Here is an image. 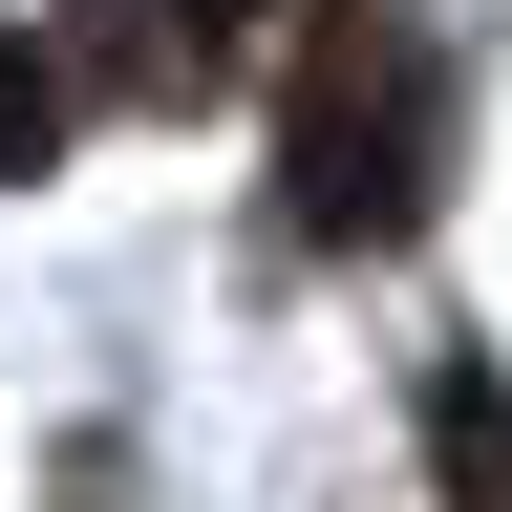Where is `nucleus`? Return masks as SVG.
<instances>
[{
	"mask_svg": "<svg viewBox=\"0 0 512 512\" xmlns=\"http://www.w3.org/2000/svg\"><path fill=\"white\" fill-rule=\"evenodd\" d=\"M427 150H448V64L427 22H384V0H342V22L299 43V107H278V214L320 256H384L427 214Z\"/></svg>",
	"mask_w": 512,
	"mask_h": 512,
	"instance_id": "obj_1",
	"label": "nucleus"
},
{
	"mask_svg": "<svg viewBox=\"0 0 512 512\" xmlns=\"http://www.w3.org/2000/svg\"><path fill=\"white\" fill-rule=\"evenodd\" d=\"M427 448H448V512H512V384H491V363L427 384Z\"/></svg>",
	"mask_w": 512,
	"mask_h": 512,
	"instance_id": "obj_3",
	"label": "nucleus"
},
{
	"mask_svg": "<svg viewBox=\"0 0 512 512\" xmlns=\"http://www.w3.org/2000/svg\"><path fill=\"white\" fill-rule=\"evenodd\" d=\"M214 64H235V22H214V0H86L64 86H107V107H192Z\"/></svg>",
	"mask_w": 512,
	"mask_h": 512,
	"instance_id": "obj_2",
	"label": "nucleus"
},
{
	"mask_svg": "<svg viewBox=\"0 0 512 512\" xmlns=\"http://www.w3.org/2000/svg\"><path fill=\"white\" fill-rule=\"evenodd\" d=\"M64 107H86V86H64V64H43L22 22H0V192H22V171L64 150Z\"/></svg>",
	"mask_w": 512,
	"mask_h": 512,
	"instance_id": "obj_4",
	"label": "nucleus"
}]
</instances>
